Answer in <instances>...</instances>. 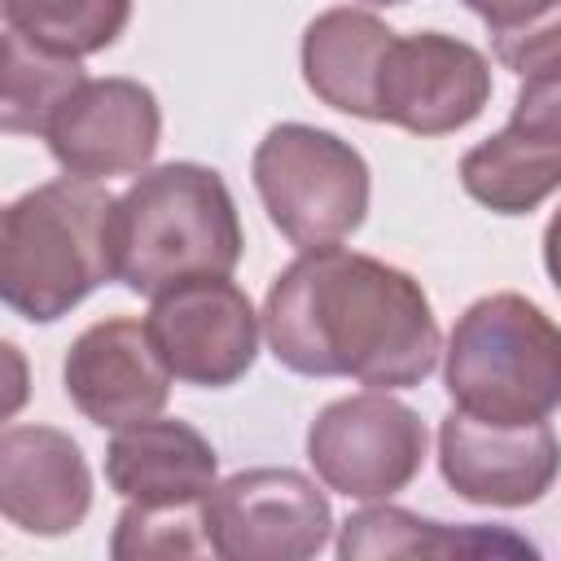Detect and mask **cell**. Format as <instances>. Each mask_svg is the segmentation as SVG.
<instances>
[{"label":"cell","instance_id":"17","mask_svg":"<svg viewBox=\"0 0 561 561\" xmlns=\"http://www.w3.org/2000/svg\"><path fill=\"white\" fill-rule=\"evenodd\" d=\"M337 552L346 561L377 557H535V543L504 526H447L408 508H359L342 522Z\"/></svg>","mask_w":561,"mask_h":561},{"label":"cell","instance_id":"7","mask_svg":"<svg viewBox=\"0 0 561 561\" xmlns=\"http://www.w3.org/2000/svg\"><path fill=\"white\" fill-rule=\"evenodd\" d=\"M215 557L228 561H302L329 543L333 513L298 469H245L206 495Z\"/></svg>","mask_w":561,"mask_h":561},{"label":"cell","instance_id":"2","mask_svg":"<svg viewBox=\"0 0 561 561\" xmlns=\"http://www.w3.org/2000/svg\"><path fill=\"white\" fill-rule=\"evenodd\" d=\"M114 280L158 298L197 276H228L241 259V219L228 184L197 162H167L114 197Z\"/></svg>","mask_w":561,"mask_h":561},{"label":"cell","instance_id":"10","mask_svg":"<svg viewBox=\"0 0 561 561\" xmlns=\"http://www.w3.org/2000/svg\"><path fill=\"white\" fill-rule=\"evenodd\" d=\"M491 101L486 57L438 31L394 35L377 75V123H394L416 136L460 131Z\"/></svg>","mask_w":561,"mask_h":561},{"label":"cell","instance_id":"6","mask_svg":"<svg viewBox=\"0 0 561 561\" xmlns=\"http://www.w3.org/2000/svg\"><path fill=\"white\" fill-rule=\"evenodd\" d=\"M421 416L386 390L329 403L307 430V456L320 482L346 500H390L425 460Z\"/></svg>","mask_w":561,"mask_h":561},{"label":"cell","instance_id":"20","mask_svg":"<svg viewBox=\"0 0 561 561\" xmlns=\"http://www.w3.org/2000/svg\"><path fill=\"white\" fill-rule=\"evenodd\" d=\"M473 9L495 44V57L530 75L539 66L561 61V0H460Z\"/></svg>","mask_w":561,"mask_h":561},{"label":"cell","instance_id":"23","mask_svg":"<svg viewBox=\"0 0 561 561\" xmlns=\"http://www.w3.org/2000/svg\"><path fill=\"white\" fill-rule=\"evenodd\" d=\"M4 359L13 364V386H9V403H4V412H13V408L22 403V359H18V346H4Z\"/></svg>","mask_w":561,"mask_h":561},{"label":"cell","instance_id":"18","mask_svg":"<svg viewBox=\"0 0 561 561\" xmlns=\"http://www.w3.org/2000/svg\"><path fill=\"white\" fill-rule=\"evenodd\" d=\"M131 18V0H4V22L22 39L57 57H92L110 48Z\"/></svg>","mask_w":561,"mask_h":561},{"label":"cell","instance_id":"3","mask_svg":"<svg viewBox=\"0 0 561 561\" xmlns=\"http://www.w3.org/2000/svg\"><path fill=\"white\" fill-rule=\"evenodd\" d=\"M110 215L114 197L83 175L22 193L0 224L4 302L35 324H53L96 285L114 280Z\"/></svg>","mask_w":561,"mask_h":561},{"label":"cell","instance_id":"24","mask_svg":"<svg viewBox=\"0 0 561 561\" xmlns=\"http://www.w3.org/2000/svg\"><path fill=\"white\" fill-rule=\"evenodd\" d=\"M364 4H403V0H364Z\"/></svg>","mask_w":561,"mask_h":561},{"label":"cell","instance_id":"15","mask_svg":"<svg viewBox=\"0 0 561 561\" xmlns=\"http://www.w3.org/2000/svg\"><path fill=\"white\" fill-rule=\"evenodd\" d=\"M105 478L127 504H193L215 491V447L184 421L149 416L114 434Z\"/></svg>","mask_w":561,"mask_h":561},{"label":"cell","instance_id":"11","mask_svg":"<svg viewBox=\"0 0 561 561\" xmlns=\"http://www.w3.org/2000/svg\"><path fill=\"white\" fill-rule=\"evenodd\" d=\"M438 469L469 504L522 508L548 495L561 473V443L548 421L495 425L469 412H447L438 425Z\"/></svg>","mask_w":561,"mask_h":561},{"label":"cell","instance_id":"22","mask_svg":"<svg viewBox=\"0 0 561 561\" xmlns=\"http://www.w3.org/2000/svg\"><path fill=\"white\" fill-rule=\"evenodd\" d=\"M543 263H548L552 285L561 289V210L548 219V232H543Z\"/></svg>","mask_w":561,"mask_h":561},{"label":"cell","instance_id":"14","mask_svg":"<svg viewBox=\"0 0 561 561\" xmlns=\"http://www.w3.org/2000/svg\"><path fill=\"white\" fill-rule=\"evenodd\" d=\"M92 508L79 443L53 425H13L0 438V513L26 535H70Z\"/></svg>","mask_w":561,"mask_h":561},{"label":"cell","instance_id":"12","mask_svg":"<svg viewBox=\"0 0 561 561\" xmlns=\"http://www.w3.org/2000/svg\"><path fill=\"white\" fill-rule=\"evenodd\" d=\"M162 114L136 79H83L48 123L53 158L83 180L145 171L158 149Z\"/></svg>","mask_w":561,"mask_h":561},{"label":"cell","instance_id":"5","mask_svg":"<svg viewBox=\"0 0 561 561\" xmlns=\"http://www.w3.org/2000/svg\"><path fill=\"white\" fill-rule=\"evenodd\" d=\"M254 188L298 250L337 245L368 215V162L342 136L307 123H280L259 140Z\"/></svg>","mask_w":561,"mask_h":561},{"label":"cell","instance_id":"16","mask_svg":"<svg viewBox=\"0 0 561 561\" xmlns=\"http://www.w3.org/2000/svg\"><path fill=\"white\" fill-rule=\"evenodd\" d=\"M394 31L351 4L324 9L302 35V79L307 88L342 114L377 123V75Z\"/></svg>","mask_w":561,"mask_h":561},{"label":"cell","instance_id":"1","mask_svg":"<svg viewBox=\"0 0 561 561\" xmlns=\"http://www.w3.org/2000/svg\"><path fill=\"white\" fill-rule=\"evenodd\" d=\"M272 355L302 377H355L373 390L421 386L438 364V320L425 289L368 254L302 250L267 289Z\"/></svg>","mask_w":561,"mask_h":561},{"label":"cell","instance_id":"21","mask_svg":"<svg viewBox=\"0 0 561 561\" xmlns=\"http://www.w3.org/2000/svg\"><path fill=\"white\" fill-rule=\"evenodd\" d=\"M110 552L118 561L140 557H210V526H206V500L193 504H127Z\"/></svg>","mask_w":561,"mask_h":561},{"label":"cell","instance_id":"13","mask_svg":"<svg viewBox=\"0 0 561 561\" xmlns=\"http://www.w3.org/2000/svg\"><path fill=\"white\" fill-rule=\"evenodd\" d=\"M66 394L101 430L149 421L167 408L171 368L162 364L145 320H101L83 329L66 351Z\"/></svg>","mask_w":561,"mask_h":561},{"label":"cell","instance_id":"4","mask_svg":"<svg viewBox=\"0 0 561 561\" xmlns=\"http://www.w3.org/2000/svg\"><path fill=\"white\" fill-rule=\"evenodd\" d=\"M443 381L478 421H548L561 408V324L522 294L478 298L451 329Z\"/></svg>","mask_w":561,"mask_h":561},{"label":"cell","instance_id":"8","mask_svg":"<svg viewBox=\"0 0 561 561\" xmlns=\"http://www.w3.org/2000/svg\"><path fill=\"white\" fill-rule=\"evenodd\" d=\"M145 329L175 381L224 390L259 355V316L228 276H197L153 298Z\"/></svg>","mask_w":561,"mask_h":561},{"label":"cell","instance_id":"19","mask_svg":"<svg viewBox=\"0 0 561 561\" xmlns=\"http://www.w3.org/2000/svg\"><path fill=\"white\" fill-rule=\"evenodd\" d=\"M75 57H57L22 39L18 31H4V101H0V127L4 131H48L53 114L66 105V96L83 83Z\"/></svg>","mask_w":561,"mask_h":561},{"label":"cell","instance_id":"9","mask_svg":"<svg viewBox=\"0 0 561 561\" xmlns=\"http://www.w3.org/2000/svg\"><path fill=\"white\" fill-rule=\"evenodd\" d=\"M460 184L495 215H526L561 188V61L522 75L508 127L460 158Z\"/></svg>","mask_w":561,"mask_h":561}]
</instances>
